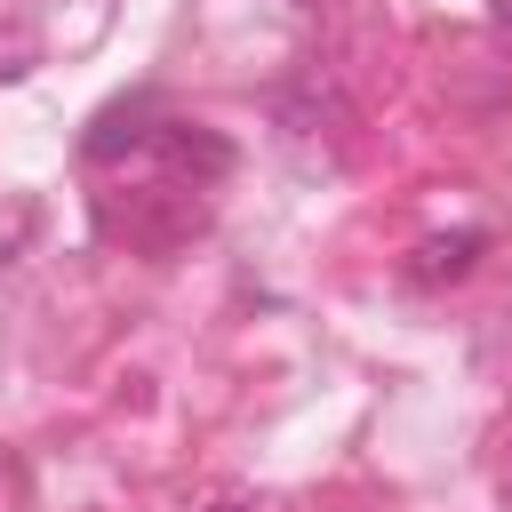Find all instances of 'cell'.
I'll return each mask as SVG.
<instances>
[{
  "mask_svg": "<svg viewBox=\"0 0 512 512\" xmlns=\"http://www.w3.org/2000/svg\"><path fill=\"white\" fill-rule=\"evenodd\" d=\"M152 152L168 160V176H192V192L216 184V176H232V144H224L216 128H200V120H160Z\"/></svg>",
  "mask_w": 512,
  "mask_h": 512,
  "instance_id": "6da1fadb",
  "label": "cell"
},
{
  "mask_svg": "<svg viewBox=\"0 0 512 512\" xmlns=\"http://www.w3.org/2000/svg\"><path fill=\"white\" fill-rule=\"evenodd\" d=\"M160 136V112H152V88H136V96H120V104H104L96 112V128H88V160L104 168V160H120V152H136V144H152Z\"/></svg>",
  "mask_w": 512,
  "mask_h": 512,
  "instance_id": "7a4b0ae2",
  "label": "cell"
},
{
  "mask_svg": "<svg viewBox=\"0 0 512 512\" xmlns=\"http://www.w3.org/2000/svg\"><path fill=\"white\" fill-rule=\"evenodd\" d=\"M480 248H488V232H448V240H424V248H416V264H408V280H416V288H440V280H464Z\"/></svg>",
  "mask_w": 512,
  "mask_h": 512,
  "instance_id": "3957f363",
  "label": "cell"
},
{
  "mask_svg": "<svg viewBox=\"0 0 512 512\" xmlns=\"http://www.w3.org/2000/svg\"><path fill=\"white\" fill-rule=\"evenodd\" d=\"M24 72H32V40L8 32V40H0V80H24Z\"/></svg>",
  "mask_w": 512,
  "mask_h": 512,
  "instance_id": "277c9868",
  "label": "cell"
},
{
  "mask_svg": "<svg viewBox=\"0 0 512 512\" xmlns=\"http://www.w3.org/2000/svg\"><path fill=\"white\" fill-rule=\"evenodd\" d=\"M200 512H256V504H248V496H208Z\"/></svg>",
  "mask_w": 512,
  "mask_h": 512,
  "instance_id": "5b68a950",
  "label": "cell"
},
{
  "mask_svg": "<svg viewBox=\"0 0 512 512\" xmlns=\"http://www.w3.org/2000/svg\"><path fill=\"white\" fill-rule=\"evenodd\" d=\"M496 24H504V32H512V0H496Z\"/></svg>",
  "mask_w": 512,
  "mask_h": 512,
  "instance_id": "8992f818",
  "label": "cell"
}]
</instances>
